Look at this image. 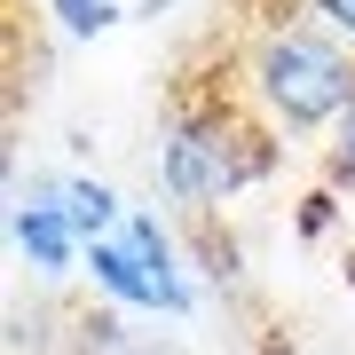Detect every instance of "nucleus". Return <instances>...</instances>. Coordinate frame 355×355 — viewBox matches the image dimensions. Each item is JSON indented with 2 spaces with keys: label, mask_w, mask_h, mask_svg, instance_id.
Instances as JSON below:
<instances>
[{
  "label": "nucleus",
  "mask_w": 355,
  "mask_h": 355,
  "mask_svg": "<svg viewBox=\"0 0 355 355\" xmlns=\"http://www.w3.org/2000/svg\"><path fill=\"white\" fill-rule=\"evenodd\" d=\"M237 87H245V103H253L277 135L340 127V111L355 103V48L340 32H324L316 16H277V24L253 40Z\"/></svg>",
  "instance_id": "2"
},
{
  "label": "nucleus",
  "mask_w": 355,
  "mask_h": 355,
  "mask_svg": "<svg viewBox=\"0 0 355 355\" xmlns=\"http://www.w3.org/2000/svg\"><path fill=\"white\" fill-rule=\"evenodd\" d=\"M64 214H71V229H79V245H103V237H119L127 205H119L111 182H95V174H64Z\"/></svg>",
  "instance_id": "6"
},
{
  "label": "nucleus",
  "mask_w": 355,
  "mask_h": 355,
  "mask_svg": "<svg viewBox=\"0 0 355 355\" xmlns=\"http://www.w3.org/2000/svg\"><path fill=\"white\" fill-rule=\"evenodd\" d=\"M87 277H95V292H103V308H142V316H166V292H158V277L142 268L119 237H103V245H87Z\"/></svg>",
  "instance_id": "5"
},
{
  "label": "nucleus",
  "mask_w": 355,
  "mask_h": 355,
  "mask_svg": "<svg viewBox=\"0 0 355 355\" xmlns=\"http://www.w3.org/2000/svg\"><path fill=\"white\" fill-rule=\"evenodd\" d=\"M79 355H166L158 340H142V331H127V308H87L71 331Z\"/></svg>",
  "instance_id": "7"
},
{
  "label": "nucleus",
  "mask_w": 355,
  "mask_h": 355,
  "mask_svg": "<svg viewBox=\"0 0 355 355\" xmlns=\"http://www.w3.org/2000/svg\"><path fill=\"white\" fill-rule=\"evenodd\" d=\"M347 284H355V261H347Z\"/></svg>",
  "instance_id": "12"
},
{
  "label": "nucleus",
  "mask_w": 355,
  "mask_h": 355,
  "mask_svg": "<svg viewBox=\"0 0 355 355\" xmlns=\"http://www.w3.org/2000/svg\"><path fill=\"white\" fill-rule=\"evenodd\" d=\"M331 221H340V190H308L300 198V237H324Z\"/></svg>",
  "instance_id": "10"
},
{
  "label": "nucleus",
  "mask_w": 355,
  "mask_h": 355,
  "mask_svg": "<svg viewBox=\"0 0 355 355\" xmlns=\"http://www.w3.org/2000/svg\"><path fill=\"white\" fill-rule=\"evenodd\" d=\"M8 237H16V253H24L40 277H64L71 261H87V245H79V229L64 214V182H32V190L16 198Z\"/></svg>",
  "instance_id": "3"
},
{
  "label": "nucleus",
  "mask_w": 355,
  "mask_h": 355,
  "mask_svg": "<svg viewBox=\"0 0 355 355\" xmlns=\"http://www.w3.org/2000/svg\"><path fill=\"white\" fill-rule=\"evenodd\" d=\"M324 166H331V182L355 190V103L340 111V127H331V142H324Z\"/></svg>",
  "instance_id": "9"
},
{
  "label": "nucleus",
  "mask_w": 355,
  "mask_h": 355,
  "mask_svg": "<svg viewBox=\"0 0 355 355\" xmlns=\"http://www.w3.org/2000/svg\"><path fill=\"white\" fill-rule=\"evenodd\" d=\"M119 245L158 277V292H166V316H190V277H182V245H174V229H166L158 214H127L119 221Z\"/></svg>",
  "instance_id": "4"
},
{
  "label": "nucleus",
  "mask_w": 355,
  "mask_h": 355,
  "mask_svg": "<svg viewBox=\"0 0 355 355\" xmlns=\"http://www.w3.org/2000/svg\"><path fill=\"white\" fill-rule=\"evenodd\" d=\"M308 16H316L324 32H340L347 48H355V0H308Z\"/></svg>",
  "instance_id": "11"
},
{
  "label": "nucleus",
  "mask_w": 355,
  "mask_h": 355,
  "mask_svg": "<svg viewBox=\"0 0 355 355\" xmlns=\"http://www.w3.org/2000/svg\"><path fill=\"white\" fill-rule=\"evenodd\" d=\"M119 16H127L119 0H55V24H64L71 40H95V32H111Z\"/></svg>",
  "instance_id": "8"
},
{
  "label": "nucleus",
  "mask_w": 355,
  "mask_h": 355,
  "mask_svg": "<svg viewBox=\"0 0 355 355\" xmlns=\"http://www.w3.org/2000/svg\"><path fill=\"white\" fill-rule=\"evenodd\" d=\"M268 166H277V127L261 111H245V87L174 103L166 142H158V190L182 214H214L221 198L268 182Z\"/></svg>",
  "instance_id": "1"
}]
</instances>
